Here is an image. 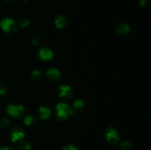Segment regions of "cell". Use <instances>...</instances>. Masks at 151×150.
<instances>
[{
  "label": "cell",
  "instance_id": "23",
  "mask_svg": "<svg viewBox=\"0 0 151 150\" xmlns=\"http://www.w3.org/2000/svg\"><path fill=\"white\" fill-rule=\"evenodd\" d=\"M0 150H14L12 148H10V147H2V148L0 149Z\"/></svg>",
  "mask_w": 151,
  "mask_h": 150
},
{
  "label": "cell",
  "instance_id": "26",
  "mask_svg": "<svg viewBox=\"0 0 151 150\" xmlns=\"http://www.w3.org/2000/svg\"><path fill=\"white\" fill-rule=\"evenodd\" d=\"M149 1H150V2L151 3V0H149Z\"/></svg>",
  "mask_w": 151,
  "mask_h": 150
},
{
  "label": "cell",
  "instance_id": "18",
  "mask_svg": "<svg viewBox=\"0 0 151 150\" xmlns=\"http://www.w3.org/2000/svg\"><path fill=\"white\" fill-rule=\"evenodd\" d=\"M31 41H32V44H33V45H39V44H41V42H42V39H41V38L39 35H34V36H32Z\"/></svg>",
  "mask_w": 151,
  "mask_h": 150
},
{
  "label": "cell",
  "instance_id": "25",
  "mask_svg": "<svg viewBox=\"0 0 151 150\" xmlns=\"http://www.w3.org/2000/svg\"><path fill=\"white\" fill-rule=\"evenodd\" d=\"M109 150H119V148H111Z\"/></svg>",
  "mask_w": 151,
  "mask_h": 150
},
{
  "label": "cell",
  "instance_id": "5",
  "mask_svg": "<svg viewBox=\"0 0 151 150\" xmlns=\"http://www.w3.org/2000/svg\"><path fill=\"white\" fill-rule=\"evenodd\" d=\"M24 137V131L21 126H14L10 131V139L13 142H19L23 140Z\"/></svg>",
  "mask_w": 151,
  "mask_h": 150
},
{
  "label": "cell",
  "instance_id": "4",
  "mask_svg": "<svg viewBox=\"0 0 151 150\" xmlns=\"http://www.w3.org/2000/svg\"><path fill=\"white\" fill-rule=\"evenodd\" d=\"M105 138L109 144H115L119 140V136L116 129L113 127H109L105 130Z\"/></svg>",
  "mask_w": 151,
  "mask_h": 150
},
{
  "label": "cell",
  "instance_id": "8",
  "mask_svg": "<svg viewBox=\"0 0 151 150\" xmlns=\"http://www.w3.org/2000/svg\"><path fill=\"white\" fill-rule=\"evenodd\" d=\"M38 55L42 60H48L52 58L53 52L50 49L47 47H41L38 50Z\"/></svg>",
  "mask_w": 151,
  "mask_h": 150
},
{
  "label": "cell",
  "instance_id": "2",
  "mask_svg": "<svg viewBox=\"0 0 151 150\" xmlns=\"http://www.w3.org/2000/svg\"><path fill=\"white\" fill-rule=\"evenodd\" d=\"M1 27L7 34H14L17 30V26L13 19L10 18H4L1 21Z\"/></svg>",
  "mask_w": 151,
  "mask_h": 150
},
{
  "label": "cell",
  "instance_id": "12",
  "mask_svg": "<svg viewBox=\"0 0 151 150\" xmlns=\"http://www.w3.org/2000/svg\"><path fill=\"white\" fill-rule=\"evenodd\" d=\"M19 144H18V149L19 150H31V144L29 142L26 141H19Z\"/></svg>",
  "mask_w": 151,
  "mask_h": 150
},
{
  "label": "cell",
  "instance_id": "13",
  "mask_svg": "<svg viewBox=\"0 0 151 150\" xmlns=\"http://www.w3.org/2000/svg\"><path fill=\"white\" fill-rule=\"evenodd\" d=\"M24 121L25 124L27 126H29V127H32V126H35V124H36V121H35V118L32 117V116H26Z\"/></svg>",
  "mask_w": 151,
  "mask_h": 150
},
{
  "label": "cell",
  "instance_id": "22",
  "mask_svg": "<svg viewBox=\"0 0 151 150\" xmlns=\"http://www.w3.org/2000/svg\"><path fill=\"white\" fill-rule=\"evenodd\" d=\"M147 0H140L139 4L141 6H145V5H146V4H147Z\"/></svg>",
  "mask_w": 151,
  "mask_h": 150
},
{
  "label": "cell",
  "instance_id": "21",
  "mask_svg": "<svg viewBox=\"0 0 151 150\" xmlns=\"http://www.w3.org/2000/svg\"><path fill=\"white\" fill-rule=\"evenodd\" d=\"M61 150H78V149L75 146L72 145V144H69V145H66L65 146H63Z\"/></svg>",
  "mask_w": 151,
  "mask_h": 150
},
{
  "label": "cell",
  "instance_id": "19",
  "mask_svg": "<svg viewBox=\"0 0 151 150\" xmlns=\"http://www.w3.org/2000/svg\"><path fill=\"white\" fill-rule=\"evenodd\" d=\"M7 93V86L4 82L0 81V95H4Z\"/></svg>",
  "mask_w": 151,
  "mask_h": 150
},
{
  "label": "cell",
  "instance_id": "3",
  "mask_svg": "<svg viewBox=\"0 0 151 150\" xmlns=\"http://www.w3.org/2000/svg\"><path fill=\"white\" fill-rule=\"evenodd\" d=\"M7 111L9 115L15 118H21L23 116L25 110L23 106L18 104H10L7 106Z\"/></svg>",
  "mask_w": 151,
  "mask_h": 150
},
{
  "label": "cell",
  "instance_id": "1",
  "mask_svg": "<svg viewBox=\"0 0 151 150\" xmlns=\"http://www.w3.org/2000/svg\"><path fill=\"white\" fill-rule=\"evenodd\" d=\"M75 111L66 103H59L56 106V116L60 121H63L68 116L75 114Z\"/></svg>",
  "mask_w": 151,
  "mask_h": 150
},
{
  "label": "cell",
  "instance_id": "15",
  "mask_svg": "<svg viewBox=\"0 0 151 150\" xmlns=\"http://www.w3.org/2000/svg\"><path fill=\"white\" fill-rule=\"evenodd\" d=\"M30 76L34 80H38L42 77V73L39 70H34L31 72Z\"/></svg>",
  "mask_w": 151,
  "mask_h": 150
},
{
  "label": "cell",
  "instance_id": "16",
  "mask_svg": "<svg viewBox=\"0 0 151 150\" xmlns=\"http://www.w3.org/2000/svg\"><path fill=\"white\" fill-rule=\"evenodd\" d=\"M131 149H132V144L129 141H124L119 147V150H131Z\"/></svg>",
  "mask_w": 151,
  "mask_h": 150
},
{
  "label": "cell",
  "instance_id": "7",
  "mask_svg": "<svg viewBox=\"0 0 151 150\" xmlns=\"http://www.w3.org/2000/svg\"><path fill=\"white\" fill-rule=\"evenodd\" d=\"M46 76L49 80L52 82H57L60 79V74L56 69H50L46 72Z\"/></svg>",
  "mask_w": 151,
  "mask_h": 150
},
{
  "label": "cell",
  "instance_id": "6",
  "mask_svg": "<svg viewBox=\"0 0 151 150\" xmlns=\"http://www.w3.org/2000/svg\"><path fill=\"white\" fill-rule=\"evenodd\" d=\"M59 96L63 99L67 100L69 99L73 96V91L72 88L69 85H62L59 88L58 90Z\"/></svg>",
  "mask_w": 151,
  "mask_h": 150
},
{
  "label": "cell",
  "instance_id": "11",
  "mask_svg": "<svg viewBox=\"0 0 151 150\" xmlns=\"http://www.w3.org/2000/svg\"><path fill=\"white\" fill-rule=\"evenodd\" d=\"M39 116L41 119H46L50 116L51 110L47 106H41L39 108Z\"/></svg>",
  "mask_w": 151,
  "mask_h": 150
},
{
  "label": "cell",
  "instance_id": "27",
  "mask_svg": "<svg viewBox=\"0 0 151 150\" xmlns=\"http://www.w3.org/2000/svg\"><path fill=\"white\" fill-rule=\"evenodd\" d=\"M24 1H27V0H24Z\"/></svg>",
  "mask_w": 151,
  "mask_h": 150
},
{
  "label": "cell",
  "instance_id": "17",
  "mask_svg": "<svg viewBox=\"0 0 151 150\" xmlns=\"http://www.w3.org/2000/svg\"><path fill=\"white\" fill-rule=\"evenodd\" d=\"M0 127L4 129H8L10 127V121L4 118L0 119Z\"/></svg>",
  "mask_w": 151,
  "mask_h": 150
},
{
  "label": "cell",
  "instance_id": "10",
  "mask_svg": "<svg viewBox=\"0 0 151 150\" xmlns=\"http://www.w3.org/2000/svg\"><path fill=\"white\" fill-rule=\"evenodd\" d=\"M67 23V19L63 15H58V16H56L55 19V24L56 26L58 28H60V29L66 27Z\"/></svg>",
  "mask_w": 151,
  "mask_h": 150
},
{
  "label": "cell",
  "instance_id": "9",
  "mask_svg": "<svg viewBox=\"0 0 151 150\" xmlns=\"http://www.w3.org/2000/svg\"><path fill=\"white\" fill-rule=\"evenodd\" d=\"M116 30L119 35H126L130 32V26L125 22H119L116 24Z\"/></svg>",
  "mask_w": 151,
  "mask_h": 150
},
{
  "label": "cell",
  "instance_id": "24",
  "mask_svg": "<svg viewBox=\"0 0 151 150\" xmlns=\"http://www.w3.org/2000/svg\"><path fill=\"white\" fill-rule=\"evenodd\" d=\"M5 1H7V2L8 3H11V2H13V1H15V0H5Z\"/></svg>",
  "mask_w": 151,
  "mask_h": 150
},
{
  "label": "cell",
  "instance_id": "20",
  "mask_svg": "<svg viewBox=\"0 0 151 150\" xmlns=\"http://www.w3.org/2000/svg\"><path fill=\"white\" fill-rule=\"evenodd\" d=\"M29 25V21L27 19H22L19 21V26L21 28H25Z\"/></svg>",
  "mask_w": 151,
  "mask_h": 150
},
{
  "label": "cell",
  "instance_id": "14",
  "mask_svg": "<svg viewBox=\"0 0 151 150\" xmlns=\"http://www.w3.org/2000/svg\"><path fill=\"white\" fill-rule=\"evenodd\" d=\"M83 102L81 100H76V101L74 102V109L73 110L75 111H81L83 109Z\"/></svg>",
  "mask_w": 151,
  "mask_h": 150
}]
</instances>
